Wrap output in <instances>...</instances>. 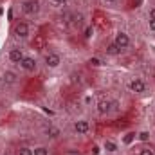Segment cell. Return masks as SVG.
<instances>
[{"mask_svg":"<svg viewBox=\"0 0 155 155\" xmlns=\"http://www.w3.org/2000/svg\"><path fill=\"white\" fill-rule=\"evenodd\" d=\"M22 60H24L22 49H11V51H9V61H11V63H20Z\"/></svg>","mask_w":155,"mask_h":155,"instance_id":"cell-9","label":"cell"},{"mask_svg":"<svg viewBox=\"0 0 155 155\" xmlns=\"http://www.w3.org/2000/svg\"><path fill=\"white\" fill-rule=\"evenodd\" d=\"M105 2H108V4H114V2H117V0H105Z\"/></svg>","mask_w":155,"mask_h":155,"instance_id":"cell-23","label":"cell"},{"mask_svg":"<svg viewBox=\"0 0 155 155\" xmlns=\"http://www.w3.org/2000/svg\"><path fill=\"white\" fill-rule=\"evenodd\" d=\"M90 130V124H88V121H85V119H79L74 123V132H76L78 135H83V134H87Z\"/></svg>","mask_w":155,"mask_h":155,"instance_id":"cell-8","label":"cell"},{"mask_svg":"<svg viewBox=\"0 0 155 155\" xmlns=\"http://www.w3.org/2000/svg\"><path fill=\"white\" fill-rule=\"evenodd\" d=\"M139 139H141V141H148V139H150V134H148V132H141V134H139Z\"/></svg>","mask_w":155,"mask_h":155,"instance_id":"cell-17","label":"cell"},{"mask_svg":"<svg viewBox=\"0 0 155 155\" xmlns=\"http://www.w3.org/2000/svg\"><path fill=\"white\" fill-rule=\"evenodd\" d=\"M128 87H130V90H132V92H135V94H143V92L146 90V83H144L141 78H135V79H132Z\"/></svg>","mask_w":155,"mask_h":155,"instance_id":"cell-6","label":"cell"},{"mask_svg":"<svg viewBox=\"0 0 155 155\" xmlns=\"http://www.w3.org/2000/svg\"><path fill=\"white\" fill-rule=\"evenodd\" d=\"M103 148H105L108 153H116V152H117V143L110 141V139H107V141L103 143Z\"/></svg>","mask_w":155,"mask_h":155,"instance_id":"cell-11","label":"cell"},{"mask_svg":"<svg viewBox=\"0 0 155 155\" xmlns=\"http://www.w3.org/2000/svg\"><path fill=\"white\" fill-rule=\"evenodd\" d=\"M112 110H117V101H114V99H101V101L97 103V112H99V116H107V114H110Z\"/></svg>","mask_w":155,"mask_h":155,"instance_id":"cell-3","label":"cell"},{"mask_svg":"<svg viewBox=\"0 0 155 155\" xmlns=\"http://www.w3.org/2000/svg\"><path fill=\"white\" fill-rule=\"evenodd\" d=\"M20 9H22L24 15H27V16H35V15H38L40 13L41 4H40V0H24V2L20 4Z\"/></svg>","mask_w":155,"mask_h":155,"instance_id":"cell-1","label":"cell"},{"mask_svg":"<svg viewBox=\"0 0 155 155\" xmlns=\"http://www.w3.org/2000/svg\"><path fill=\"white\" fill-rule=\"evenodd\" d=\"M148 25H150V29H152V31H155V20H150V24H148Z\"/></svg>","mask_w":155,"mask_h":155,"instance_id":"cell-22","label":"cell"},{"mask_svg":"<svg viewBox=\"0 0 155 155\" xmlns=\"http://www.w3.org/2000/svg\"><path fill=\"white\" fill-rule=\"evenodd\" d=\"M2 79H4V83L13 85V83H16V81H18V74H16V72H13V71H5V72H4V76H2Z\"/></svg>","mask_w":155,"mask_h":155,"instance_id":"cell-10","label":"cell"},{"mask_svg":"<svg viewBox=\"0 0 155 155\" xmlns=\"http://www.w3.org/2000/svg\"><path fill=\"white\" fill-rule=\"evenodd\" d=\"M90 65L97 67V65H101V63H99V60H97V58H92V60H90Z\"/></svg>","mask_w":155,"mask_h":155,"instance_id":"cell-20","label":"cell"},{"mask_svg":"<svg viewBox=\"0 0 155 155\" xmlns=\"http://www.w3.org/2000/svg\"><path fill=\"white\" fill-rule=\"evenodd\" d=\"M16 155H33V150L27 148V146H22V148L16 150Z\"/></svg>","mask_w":155,"mask_h":155,"instance_id":"cell-14","label":"cell"},{"mask_svg":"<svg viewBox=\"0 0 155 155\" xmlns=\"http://www.w3.org/2000/svg\"><path fill=\"white\" fill-rule=\"evenodd\" d=\"M58 128H47V135H51V137H58Z\"/></svg>","mask_w":155,"mask_h":155,"instance_id":"cell-15","label":"cell"},{"mask_svg":"<svg viewBox=\"0 0 155 155\" xmlns=\"http://www.w3.org/2000/svg\"><path fill=\"white\" fill-rule=\"evenodd\" d=\"M67 2H69V0H52V4H54V5H65Z\"/></svg>","mask_w":155,"mask_h":155,"instance_id":"cell-19","label":"cell"},{"mask_svg":"<svg viewBox=\"0 0 155 155\" xmlns=\"http://www.w3.org/2000/svg\"><path fill=\"white\" fill-rule=\"evenodd\" d=\"M134 137H135V134H126V137H124V143H126V144H130V143L134 141Z\"/></svg>","mask_w":155,"mask_h":155,"instance_id":"cell-18","label":"cell"},{"mask_svg":"<svg viewBox=\"0 0 155 155\" xmlns=\"http://www.w3.org/2000/svg\"><path fill=\"white\" fill-rule=\"evenodd\" d=\"M148 16H150V20H155V7H152V9H150Z\"/></svg>","mask_w":155,"mask_h":155,"instance_id":"cell-21","label":"cell"},{"mask_svg":"<svg viewBox=\"0 0 155 155\" xmlns=\"http://www.w3.org/2000/svg\"><path fill=\"white\" fill-rule=\"evenodd\" d=\"M33 155H49V148H45V146H36V148L33 150Z\"/></svg>","mask_w":155,"mask_h":155,"instance_id":"cell-13","label":"cell"},{"mask_svg":"<svg viewBox=\"0 0 155 155\" xmlns=\"http://www.w3.org/2000/svg\"><path fill=\"white\" fill-rule=\"evenodd\" d=\"M139 155H153V150L152 148H141L139 150Z\"/></svg>","mask_w":155,"mask_h":155,"instance_id":"cell-16","label":"cell"},{"mask_svg":"<svg viewBox=\"0 0 155 155\" xmlns=\"http://www.w3.org/2000/svg\"><path fill=\"white\" fill-rule=\"evenodd\" d=\"M114 43H116L117 47L123 51V49H126L128 45H130V36L126 35V33H123V31H119L116 35V40H114Z\"/></svg>","mask_w":155,"mask_h":155,"instance_id":"cell-7","label":"cell"},{"mask_svg":"<svg viewBox=\"0 0 155 155\" xmlns=\"http://www.w3.org/2000/svg\"><path fill=\"white\" fill-rule=\"evenodd\" d=\"M43 61H45V65H47L49 69H56V67H60L61 58H60V54H56V52H47V54L43 56Z\"/></svg>","mask_w":155,"mask_h":155,"instance_id":"cell-4","label":"cell"},{"mask_svg":"<svg viewBox=\"0 0 155 155\" xmlns=\"http://www.w3.org/2000/svg\"><path fill=\"white\" fill-rule=\"evenodd\" d=\"M13 35L18 40H27L29 35H31V29H29V25L25 22H16L15 27H13Z\"/></svg>","mask_w":155,"mask_h":155,"instance_id":"cell-2","label":"cell"},{"mask_svg":"<svg viewBox=\"0 0 155 155\" xmlns=\"http://www.w3.org/2000/svg\"><path fill=\"white\" fill-rule=\"evenodd\" d=\"M119 52H121V49L117 47L116 43H110V45L107 47V54H110V56H117Z\"/></svg>","mask_w":155,"mask_h":155,"instance_id":"cell-12","label":"cell"},{"mask_svg":"<svg viewBox=\"0 0 155 155\" xmlns=\"http://www.w3.org/2000/svg\"><path fill=\"white\" fill-rule=\"evenodd\" d=\"M20 67L25 71V72H35L38 69V61L33 58V56H24V60L20 61Z\"/></svg>","mask_w":155,"mask_h":155,"instance_id":"cell-5","label":"cell"}]
</instances>
